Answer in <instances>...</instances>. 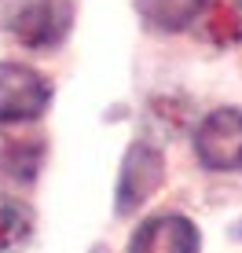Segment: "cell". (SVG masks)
Returning <instances> with one entry per match:
<instances>
[{
	"mask_svg": "<svg viewBox=\"0 0 242 253\" xmlns=\"http://www.w3.org/2000/svg\"><path fill=\"white\" fill-rule=\"evenodd\" d=\"M74 7L70 0H7L4 26L15 33V41L33 51H48L63 44L70 33Z\"/></svg>",
	"mask_w": 242,
	"mask_h": 253,
	"instance_id": "1",
	"label": "cell"
},
{
	"mask_svg": "<svg viewBox=\"0 0 242 253\" xmlns=\"http://www.w3.org/2000/svg\"><path fill=\"white\" fill-rule=\"evenodd\" d=\"M198 33L209 44H242V0H205L198 15Z\"/></svg>",
	"mask_w": 242,
	"mask_h": 253,
	"instance_id": "6",
	"label": "cell"
},
{
	"mask_svg": "<svg viewBox=\"0 0 242 253\" xmlns=\"http://www.w3.org/2000/svg\"><path fill=\"white\" fill-rule=\"evenodd\" d=\"M33 231V216L30 209L15 198H4L0 195V253H11L19 250Z\"/></svg>",
	"mask_w": 242,
	"mask_h": 253,
	"instance_id": "8",
	"label": "cell"
},
{
	"mask_svg": "<svg viewBox=\"0 0 242 253\" xmlns=\"http://www.w3.org/2000/svg\"><path fill=\"white\" fill-rule=\"evenodd\" d=\"M161 176H165L161 154L147 143H132L128 154H125V165H121V180H118V213L140 209L158 191Z\"/></svg>",
	"mask_w": 242,
	"mask_h": 253,
	"instance_id": "4",
	"label": "cell"
},
{
	"mask_svg": "<svg viewBox=\"0 0 242 253\" xmlns=\"http://www.w3.org/2000/svg\"><path fill=\"white\" fill-rule=\"evenodd\" d=\"M128 253H198V228L176 213L151 216L136 228Z\"/></svg>",
	"mask_w": 242,
	"mask_h": 253,
	"instance_id": "5",
	"label": "cell"
},
{
	"mask_svg": "<svg viewBox=\"0 0 242 253\" xmlns=\"http://www.w3.org/2000/svg\"><path fill=\"white\" fill-rule=\"evenodd\" d=\"M205 0H136V11H140V19L147 26H154V30H184L187 22H198V15H202Z\"/></svg>",
	"mask_w": 242,
	"mask_h": 253,
	"instance_id": "7",
	"label": "cell"
},
{
	"mask_svg": "<svg viewBox=\"0 0 242 253\" xmlns=\"http://www.w3.org/2000/svg\"><path fill=\"white\" fill-rule=\"evenodd\" d=\"M195 151L205 169L239 172L242 169V110L239 107L213 110L195 132Z\"/></svg>",
	"mask_w": 242,
	"mask_h": 253,
	"instance_id": "3",
	"label": "cell"
},
{
	"mask_svg": "<svg viewBox=\"0 0 242 253\" xmlns=\"http://www.w3.org/2000/svg\"><path fill=\"white\" fill-rule=\"evenodd\" d=\"M51 103V84L22 63H0V125L37 121Z\"/></svg>",
	"mask_w": 242,
	"mask_h": 253,
	"instance_id": "2",
	"label": "cell"
}]
</instances>
